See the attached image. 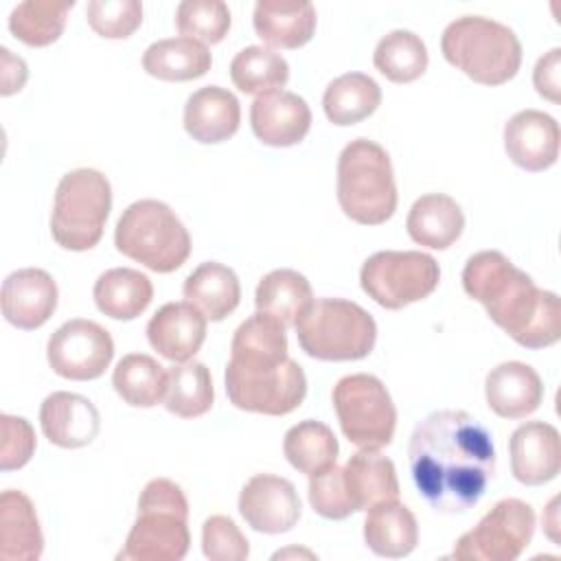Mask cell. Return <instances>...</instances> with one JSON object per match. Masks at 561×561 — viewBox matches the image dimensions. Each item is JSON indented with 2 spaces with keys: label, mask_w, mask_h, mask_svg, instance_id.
<instances>
[{
  "label": "cell",
  "mask_w": 561,
  "mask_h": 561,
  "mask_svg": "<svg viewBox=\"0 0 561 561\" xmlns=\"http://www.w3.org/2000/svg\"><path fill=\"white\" fill-rule=\"evenodd\" d=\"M408 460L419 495L434 511L465 513L480 502L493 478V436L465 410H438L416 423Z\"/></svg>",
  "instance_id": "6da1fadb"
},
{
  "label": "cell",
  "mask_w": 561,
  "mask_h": 561,
  "mask_svg": "<svg viewBox=\"0 0 561 561\" xmlns=\"http://www.w3.org/2000/svg\"><path fill=\"white\" fill-rule=\"evenodd\" d=\"M462 287L486 316L524 348H546L561 337V302L497 250H482L465 263Z\"/></svg>",
  "instance_id": "7a4b0ae2"
},
{
  "label": "cell",
  "mask_w": 561,
  "mask_h": 561,
  "mask_svg": "<svg viewBox=\"0 0 561 561\" xmlns=\"http://www.w3.org/2000/svg\"><path fill=\"white\" fill-rule=\"evenodd\" d=\"M188 502L180 484L153 478L138 497V517L127 535L118 561H180L191 546Z\"/></svg>",
  "instance_id": "3957f363"
},
{
  "label": "cell",
  "mask_w": 561,
  "mask_h": 561,
  "mask_svg": "<svg viewBox=\"0 0 561 561\" xmlns=\"http://www.w3.org/2000/svg\"><path fill=\"white\" fill-rule=\"evenodd\" d=\"M440 50L451 66L482 85H502L522 66V44L513 28L484 15H462L449 22Z\"/></svg>",
  "instance_id": "277c9868"
},
{
  "label": "cell",
  "mask_w": 561,
  "mask_h": 561,
  "mask_svg": "<svg viewBox=\"0 0 561 561\" xmlns=\"http://www.w3.org/2000/svg\"><path fill=\"white\" fill-rule=\"evenodd\" d=\"M337 202L344 215L362 226H379L394 215V171L381 145L355 138L340 151Z\"/></svg>",
  "instance_id": "5b68a950"
},
{
  "label": "cell",
  "mask_w": 561,
  "mask_h": 561,
  "mask_svg": "<svg viewBox=\"0 0 561 561\" xmlns=\"http://www.w3.org/2000/svg\"><path fill=\"white\" fill-rule=\"evenodd\" d=\"M300 348L322 362H353L377 342L375 318L353 300L320 298L294 324Z\"/></svg>",
  "instance_id": "8992f818"
},
{
  "label": "cell",
  "mask_w": 561,
  "mask_h": 561,
  "mask_svg": "<svg viewBox=\"0 0 561 561\" xmlns=\"http://www.w3.org/2000/svg\"><path fill=\"white\" fill-rule=\"evenodd\" d=\"M114 245L151 272L169 274L188 259L191 234L171 206L158 199H140L123 210L114 230Z\"/></svg>",
  "instance_id": "52a82bcc"
},
{
  "label": "cell",
  "mask_w": 561,
  "mask_h": 561,
  "mask_svg": "<svg viewBox=\"0 0 561 561\" xmlns=\"http://www.w3.org/2000/svg\"><path fill=\"white\" fill-rule=\"evenodd\" d=\"M110 210V180L96 169H75L57 184L50 234L64 250H90L101 241Z\"/></svg>",
  "instance_id": "ba28073f"
},
{
  "label": "cell",
  "mask_w": 561,
  "mask_h": 561,
  "mask_svg": "<svg viewBox=\"0 0 561 561\" xmlns=\"http://www.w3.org/2000/svg\"><path fill=\"white\" fill-rule=\"evenodd\" d=\"M224 379L234 408L267 416L294 412L307 394L305 370L291 357L283 362L228 359Z\"/></svg>",
  "instance_id": "9c48e42d"
},
{
  "label": "cell",
  "mask_w": 561,
  "mask_h": 561,
  "mask_svg": "<svg viewBox=\"0 0 561 561\" xmlns=\"http://www.w3.org/2000/svg\"><path fill=\"white\" fill-rule=\"evenodd\" d=\"M331 401L344 436L362 449L390 445L397 427V408L390 392L368 373L342 377L331 392Z\"/></svg>",
  "instance_id": "30bf717a"
},
{
  "label": "cell",
  "mask_w": 561,
  "mask_h": 561,
  "mask_svg": "<svg viewBox=\"0 0 561 561\" xmlns=\"http://www.w3.org/2000/svg\"><path fill=\"white\" fill-rule=\"evenodd\" d=\"M440 280L434 256L419 250H383L368 256L359 272V285L383 309H403L427 298Z\"/></svg>",
  "instance_id": "8fae6325"
},
{
  "label": "cell",
  "mask_w": 561,
  "mask_h": 561,
  "mask_svg": "<svg viewBox=\"0 0 561 561\" xmlns=\"http://www.w3.org/2000/svg\"><path fill=\"white\" fill-rule=\"evenodd\" d=\"M535 533V511L517 497H504L458 537L451 557L458 561H515Z\"/></svg>",
  "instance_id": "7c38bea8"
},
{
  "label": "cell",
  "mask_w": 561,
  "mask_h": 561,
  "mask_svg": "<svg viewBox=\"0 0 561 561\" xmlns=\"http://www.w3.org/2000/svg\"><path fill=\"white\" fill-rule=\"evenodd\" d=\"M46 357L64 379L90 381L105 373L114 357V340L101 324L75 318L64 322L48 340Z\"/></svg>",
  "instance_id": "4fadbf2b"
},
{
  "label": "cell",
  "mask_w": 561,
  "mask_h": 561,
  "mask_svg": "<svg viewBox=\"0 0 561 561\" xmlns=\"http://www.w3.org/2000/svg\"><path fill=\"white\" fill-rule=\"evenodd\" d=\"M300 497L296 486L274 473L252 476L239 495V513L250 528L265 535L291 530L300 519Z\"/></svg>",
  "instance_id": "5bb4252c"
},
{
  "label": "cell",
  "mask_w": 561,
  "mask_h": 561,
  "mask_svg": "<svg viewBox=\"0 0 561 561\" xmlns=\"http://www.w3.org/2000/svg\"><path fill=\"white\" fill-rule=\"evenodd\" d=\"M0 305L9 324L22 331L39 329L57 309V283L39 267L11 272L2 283Z\"/></svg>",
  "instance_id": "9a60e30c"
},
{
  "label": "cell",
  "mask_w": 561,
  "mask_h": 561,
  "mask_svg": "<svg viewBox=\"0 0 561 561\" xmlns=\"http://www.w3.org/2000/svg\"><path fill=\"white\" fill-rule=\"evenodd\" d=\"M511 471L517 482L539 486L561 469V440L554 425L543 421L522 423L508 438Z\"/></svg>",
  "instance_id": "2e32d148"
},
{
  "label": "cell",
  "mask_w": 561,
  "mask_h": 561,
  "mask_svg": "<svg viewBox=\"0 0 561 561\" xmlns=\"http://www.w3.org/2000/svg\"><path fill=\"white\" fill-rule=\"evenodd\" d=\"M559 125L539 110H522L504 125V149L524 171H546L559 158Z\"/></svg>",
  "instance_id": "e0dca14e"
},
{
  "label": "cell",
  "mask_w": 561,
  "mask_h": 561,
  "mask_svg": "<svg viewBox=\"0 0 561 561\" xmlns=\"http://www.w3.org/2000/svg\"><path fill=\"white\" fill-rule=\"evenodd\" d=\"M250 125L263 145L291 147L307 136L311 127V110L302 96L276 90L254 99L250 107Z\"/></svg>",
  "instance_id": "ac0fdd59"
},
{
  "label": "cell",
  "mask_w": 561,
  "mask_h": 561,
  "mask_svg": "<svg viewBox=\"0 0 561 561\" xmlns=\"http://www.w3.org/2000/svg\"><path fill=\"white\" fill-rule=\"evenodd\" d=\"M147 340L169 362H188L206 340V316L191 302L162 305L147 324Z\"/></svg>",
  "instance_id": "d6986e66"
},
{
  "label": "cell",
  "mask_w": 561,
  "mask_h": 561,
  "mask_svg": "<svg viewBox=\"0 0 561 561\" xmlns=\"http://www.w3.org/2000/svg\"><path fill=\"white\" fill-rule=\"evenodd\" d=\"M39 425L53 445L79 449L96 438L101 416L90 399L77 392L59 390L44 399L39 408Z\"/></svg>",
  "instance_id": "ffe728a7"
},
{
  "label": "cell",
  "mask_w": 561,
  "mask_h": 561,
  "mask_svg": "<svg viewBox=\"0 0 561 561\" xmlns=\"http://www.w3.org/2000/svg\"><path fill=\"white\" fill-rule=\"evenodd\" d=\"M241 123L239 99L219 85L195 90L184 105V129L202 145H217L232 138Z\"/></svg>",
  "instance_id": "44dd1931"
},
{
  "label": "cell",
  "mask_w": 561,
  "mask_h": 561,
  "mask_svg": "<svg viewBox=\"0 0 561 561\" xmlns=\"http://www.w3.org/2000/svg\"><path fill=\"white\" fill-rule=\"evenodd\" d=\"M489 408L502 419H524L543 399V383L537 370L524 362H502L484 379Z\"/></svg>",
  "instance_id": "7402d4cb"
},
{
  "label": "cell",
  "mask_w": 561,
  "mask_h": 561,
  "mask_svg": "<svg viewBox=\"0 0 561 561\" xmlns=\"http://www.w3.org/2000/svg\"><path fill=\"white\" fill-rule=\"evenodd\" d=\"M316 7L305 0H261L254 4L256 35L274 48H300L316 33Z\"/></svg>",
  "instance_id": "603a6c76"
},
{
  "label": "cell",
  "mask_w": 561,
  "mask_h": 561,
  "mask_svg": "<svg viewBox=\"0 0 561 561\" xmlns=\"http://www.w3.org/2000/svg\"><path fill=\"white\" fill-rule=\"evenodd\" d=\"M44 537L28 495L7 489L0 495V559L35 561L42 557Z\"/></svg>",
  "instance_id": "cb8c5ba5"
},
{
  "label": "cell",
  "mask_w": 561,
  "mask_h": 561,
  "mask_svg": "<svg viewBox=\"0 0 561 561\" xmlns=\"http://www.w3.org/2000/svg\"><path fill=\"white\" fill-rule=\"evenodd\" d=\"M405 228L414 243L432 250H447L460 239L465 215L454 197L445 193H427L412 204Z\"/></svg>",
  "instance_id": "d4e9b609"
},
{
  "label": "cell",
  "mask_w": 561,
  "mask_h": 561,
  "mask_svg": "<svg viewBox=\"0 0 561 561\" xmlns=\"http://www.w3.org/2000/svg\"><path fill=\"white\" fill-rule=\"evenodd\" d=\"M364 541L377 557H408L419 543L416 517L397 497L383 500L368 508L364 522Z\"/></svg>",
  "instance_id": "484cf974"
},
{
  "label": "cell",
  "mask_w": 561,
  "mask_h": 561,
  "mask_svg": "<svg viewBox=\"0 0 561 561\" xmlns=\"http://www.w3.org/2000/svg\"><path fill=\"white\" fill-rule=\"evenodd\" d=\"M182 294L186 302L206 316V320L219 322L237 309L241 285L234 270L217 261H206L186 276Z\"/></svg>",
  "instance_id": "4316f807"
},
{
  "label": "cell",
  "mask_w": 561,
  "mask_h": 561,
  "mask_svg": "<svg viewBox=\"0 0 561 561\" xmlns=\"http://www.w3.org/2000/svg\"><path fill=\"white\" fill-rule=\"evenodd\" d=\"M342 469L355 511H368L383 500L399 497L394 462L377 449H362L353 454Z\"/></svg>",
  "instance_id": "83f0119b"
},
{
  "label": "cell",
  "mask_w": 561,
  "mask_h": 561,
  "mask_svg": "<svg viewBox=\"0 0 561 561\" xmlns=\"http://www.w3.org/2000/svg\"><path fill=\"white\" fill-rule=\"evenodd\" d=\"M101 313L114 320L138 318L153 298V285L147 274L131 267H112L103 272L92 289Z\"/></svg>",
  "instance_id": "f1b7e54d"
},
{
  "label": "cell",
  "mask_w": 561,
  "mask_h": 561,
  "mask_svg": "<svg viewBox=\"0 0 561 561\" xmlns=\"http://www.w3.org/2000/svg\"><path fill=\"white\" fill-rule=\"evenodd\" d=\"M213 57L202 42L191 37H167L153 42L142 55L147 75L162 81H191L210 70Z\"/></svg>",
  "instance_id": "f546056e"
},
{
  "label": "cell",
  "mask_w": 561,
  "mask_h": 561,
  "mask_svg": "<svg viewBox=\"0 0 561 561\" xmlns=\"http://www.w3.org/2000/svg\"><path fill=\"white\" fill-rule=\"evenodd\" d=\"M256 311L274 316L285 327H294L296 320L313 305V291L309 280L296 270H274L261 278L254 294Z\"/></svg>",
  "instance_id": "4dcf8cb0"
},
{
  "label": "cell",
  "mask_w": 561,
  "mask_h": 561,
  "mask_svg": "<svg viewBox=\"0 0 561 561\" xmlns=\"http://www.w3.org/2000/svg\"><path fill=\"white\" fill-rule=\"evenodd\" d=\"M381 103V88L364 72H346L333 79L322 96V107L333 125L346 127L368 118Z\"/></svg>",
  "instance_id": "1f68e13d"
},
{
  "label": "cell",
  "mask_w": 561,
  "mask_h": 561,
  "mask_svg": "<svg viewBox=\"0 0 561 561\" xmlns=\"http://www.w3.org/2000/svg\"><path fill=\"white\" fill-rule=\"evenodd\" d=\"M112 386L125 403L134 408H153L164 401L167 370L151 355L129 353L116 364Z\"/></svg>",
  "instance_id": "d6a6232c"
},
{
  "label": "cell",
  "mask_w": 561,
  "mask_h": 561,
  "mask_svg": "<svg viewBox=\"0 0 561 561\" xmlns=\"http://www.w3.org/2000/svg\"><path fill=\"white\" fill-rule=\"evenodd\" d=\"M215 401L210 370L202 362L173 364L167 370L164 408L180 419H195L210 410Z\"/></svg>",
  "instance_id": "836d02e7"
},
{
  "label": "cell",
  "mask_w": 561,
  "mask_h": 561,
  "mask_svg": "<svg viewBox=\"0 0 561 561\" xmlns=\"http://www.w3.org/2000/svg\"><path fill=\"white\" fill-rule=\"evenodd\" d=\"M283 451L294 469L313 476L335 462L340 445L329 425L307 419L287 430Z\"/></svg>",
  "instance_id": "e575fe53"
},
{
  "label": "cell",
  "mask_w": 561,
  "mask_h": 561,
  "mask_svg": "<svg viewBox=\"0 0 561 561\" xmlns=\"http://www.w3.org/2000/svg\"><path fill=\"white\" fill-rule=\"evenodd\" d=\"M230 79L245 94H270L289 81L285 57L265 46H248L230 61Z\"/></svg>",
  "instance_id": "d590c367"
},
{
  "label": "cell",
  "mask_w": 561,
  "mask_h": 561,
  "mask_svg": "<svg viewBox=\"0 0 561 561\" xmlns=\"http://www.w3.org/2000/svg\"><path fill=\"white\" fill-rule=\"evenodd\" d=\"M285 324L274 316L256 311L241 322L232 335L230 359L234 362H283L287 359Z\"/></svg>",
  "instance_id": "8d00e7d4"
},
{
  "label": "cell",
  "mask_w": 561,
  "mask_h": 561,
  "mask_svg": "<svg viewBox=\"0 0 561 561\" xmlns=\"http://www.w3.org/2000/svg\"><path fill=\"white\" fill-rule=\"evenodd\" d=\"M373 64L388 81L410 83L425 72L427 48L416 33L397 28L377 42Z\"/></svg>",
  "instance_id": "74e56055"
},
{
  "label": "cell",
  "mask_w": 561,
  "mask_h": 561,
  "mask_svg": "<svg viewBox=\"0 0 561 561\" xmlns=\"http://www.w3.org/2000/svg\"><path fill=\"white\" fill-rule=\"evenodd\" d=\"M75 2H50V0H26L20 2L9 15V31L26 46H48L59 39L66 28L68 11Z\"/></svg>",
  "instance_id": "f35d334b"
},
{
  "label": "cell",
  "mask_w": 561,
  "mask_h": 561,
  "mask_svg": "<svg viewBox=\"0 0 561 561\" xmlns=\"http://www.w3.org/2000/svg\"><path fill=\"white\" fill-rule=\"evenodd\" d=\"M175 26L182 37L217 44L230 28V9L221 0H184L175 9Z\"/></svg>",
  "instance_id": "ab89813d"
},
{
  "label": "cell",
  "mask_w": 561,
  "mask_h": 561,
  "mask_svg": "<svg viewBox=\"0 0 561 561\" xmlns=\"http://www.w3.org/2000/svg\"><path fill=\"white\" fill-rule=\"evenodd\" d=\"M85 18L96 35L125 39L142 24V4L138 0H90Z\"/></svg>",
  "instance_id": "60d3db41"
},
{
  "label": "cell",
  "mask_w": 561,
  "mask_h": 561,
  "mask_svg": "<svg viewBox=\"0 0 561 561\" xmlns=\"http://www.w3.org/2000/svg\"><path fill=\"white\" fill-rule=\"evenodd\" d=\"M309 504L324 519H344L357 513L344 482V469L335 462L309 476Z\"/></svg>",
  "instance_id": "b9f144b4"
},
{
  "label": "cell",
  "mask_w": 561,
  "mask_h": 561,
  "mask_svg": "<svg viewBox=\"0 0 561 561\" xmlns=\"http://www.w3.org/2000/svg\"><path fill=\"white\" fill-rule=\"evenodd\" d=\"M202 550L210 561H243L250 557V543L245 535L226 515H213L204 522Z\"/></svg>",
  "instance_id": "7bdbcfd3"
},
{
  "label": "cell",
  "mask_w": 561,
  "mask_h": 561,
  "mask_svg": "<svg viewBox=\"0 0 561 561\" xmlns=\"http://www.w3.org/2000/svg\"><path fill=\"white\" fill-rule=\"evenodd\" d=\"M0 425H2L0 469L11 471V469L24 467L31 460L37 445L35 430L26 419L11 416V414H2Z\"/></svg>",
  "instance_id": "ee69618b"
},
{
  "label": "cell",
  "mask_w": 561,
  "mask_h": 561,
  "mask_svg": "<svg viewBox=\"0 0 561 561\" xmlns=\"http://www.w3.org/2000/svg\"><path fill=\"white\" fill-rule=\"evenodd\" d=\"M533 83L539 96L552 103L561 101V48H552L537 59L533 70Z\"/></svg>",
  "instance_id": "f6af8a7d"
},
{
  "label": "cell",
  "mask_w": 561,
  "mask_h": 561,
  "mask_svg": "<svg viewBox=\"0 0 561 561\" xmlns=\"http://www.w3.org/2000/svg\"><path fill=\"white\" fill-rule=\"evenodd\" d=\"M0 53H2V94L9 96V94L22 90V85L28 77V70H26L24 59L13 57L9 48H0Z\"/></svg>",
  "instance_id": "bcb514c9"
}]
</instances>
